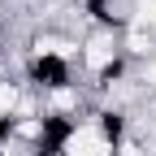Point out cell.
<instances>
[{
  "instance_id": "6da1fadb",
  "label": "cell",
  "mask_w": 156,
  "mask_h": 156,
  "mask_svg": "<svg viewBox=\"0 0 156 156\" xmlns=\"http://www.w3.org/2000/svg\"><path fill=\"white\" fill-rule=\"evenodd\" d=\"M17 78L26 83V91L35 95V100H48V95L69 91V87L83 83L78 61H69V56H61V52H26V56H22V69H17Z\"/></svg>"
},
{
  "instance_id": "7a4b0ae2",
  "label": "cell",
  "mask_w": 156,
  "mask_h": 156,
  "mask_svg": "<svg viewBox=\"0 0 156 156\" xmlns=\"http://www.w3.org/2000/svg\"><path fill=\"white\" fill-rule=\"evenodd\" d=\"M113 56H122V35H113V30H83L78 35V74H83V83L91 74H100Z\"/></svg>"
},
{
  "instance_id": "3957f363",
  "label": "cell",
  "mask_w": 156,
  "mask_h": 156,
  "mask_svg": "<svg viewBox=\"0 0 156 156\" xmlns=\"http://www.w3.org/2000/svg\"><path fill=\"white\" fill-rule=\"evenodd\" d=\"M87 122H91V130L100 134L113 152H122V143L134 134L130 108H122V104H91V108H87Z\"/></svg>"
}]
</instances>
